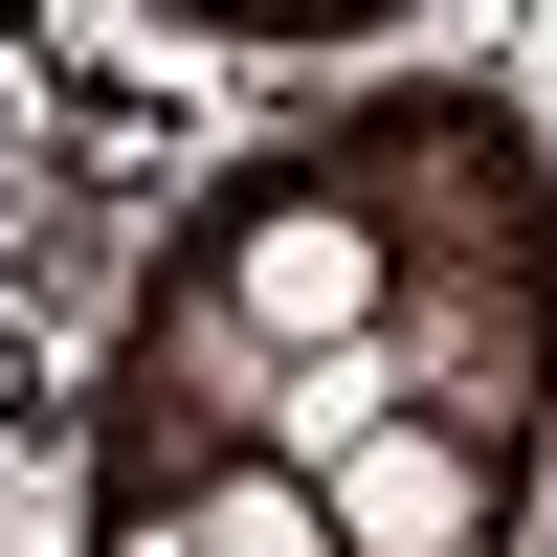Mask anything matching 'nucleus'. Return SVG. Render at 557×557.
Returning <instances> with one entry per match:
<instances>
[{"mask_svg": "<svg viewBox=\"0 0 557 557\" xmlns=\"http://www.w3.org/2000/svg\"><path fill=\"white\" fill-rule=\"evenodd\" d=\"M380 290H401V246L335 201V178H290V201H246V223H223V312H246L290 380H312V357H357V312H380Z\"/></svg>", "mask_w": 557, "mask_h": 557, "instance_id": "obj_1", "label": "nucleus"}, {"mask_svg": "<svg viewBox=\"0 0 557 557\" xmlns=\"http://www.w3.org/2000/svg\"><path fill=\"white\" fill-rule=\"evenodd\" d=\"M312 513H335V557H491V446L469 424H357L312 469Z\"/></svg>", "mask_w": 557, "mask_h": 557, "instance_id": "obj_2", "label": "nucleus"}, {"mask_svg": "<svg viewBox=\"0 0 557 557\" xmlns=\"http://www.w3.org/2000/svg\"><path fill=\"white\" fill-rule=\"evenodd\" d=\"M178 513H201V557H335V513H312V469H268V446H223V469L178 491Z\"/></svg>", "mask_w": 557, "mask_h": 557, "instance_id": "obj_3", "label": "nucleus"}, {"mask_svg": "<svg viewBox=\"0 0 557 557\" xmlns=\"http://www.w3.org/2000/svg\"><path fill=\"white\" fill-rule=\"evenodd\" d=\"M89 557H201V513H178V491H112V535Z\"/></svg>", "mask_w": 557, "mask_h": 557, "instance_id": "obj_4", "label": "nucleus"}]
</instances>
